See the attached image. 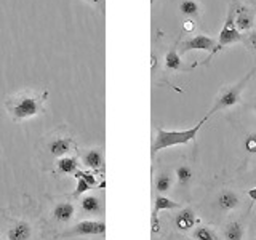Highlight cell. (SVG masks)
<instances>
[{
	"label": "cell",
	"instance_id": "26",
	"mask_svg": "<svg viewBox=\"0 0 256 240\" xmlns=\"http://www.w3.org/2000/svg\"><path fill=\"white\" fill-rule=\"evenodd\" d=\"M82 2L92 5L93 8H96V10H100V12L104 10V0H82Z\"/></svg>",
	"mask_w": 256,
	"mask_h": 240
},
{
	"label": "cell",
	"instance_id": "7",
	"mask_svg": "<svg viewBox=\"0 0 256 240\" xmlns=\"http://www.w3.org/2000/svg\"><path fill=\"white\" fill-rule=\"evenodd\" d=\"M106 234V222L102 220H84L74 226L64 229L54 238H72V237H101Z\"/></svg>",
	"mask_w": 256,
	"mask_h": 240
},
{
	"label": "cell",
	"instance_id": "22",
	"mask_svg": "<svg viewBox=\"0 0 256 240\" xmlns=\"http://www.w3.org/2000/svg\"><path fill=\"white\" fill-rule=\"evenodd\" d=\"M176 180L181 186H188L192 180V168L188 165H180L176 168Z\"/></svg>",
	"mask_w": 256,
	"mask_h": 240
},
{
	"label": "cell",
	"instance_id": "19",
	"mask_svg": "<svg viewBox=\"0 0 256 240\" xmlns=\"http://www.w3.org/2000/svg\"><path fill=\"white\" fill-rule=\"evenodd\" d=\"M180 12L184 16H198L202 8H200L197 0H182L180 4Z\"/></svg>",
	"mask_w": 256,
	"mask_h": 240
},
{
	"label": "cell",
	"instance_id": "18",
	"mask_svg": "<svg viewBox=\"0 0 256 240\" xmlns=\"http://www.w3.org/2000/svg\"><path fill=\"white\" fill-rule=\"evenodd\" d=\"M222 234H224V238H226V240H244L245 229L242 226V222L230 221V222L226 224V228H224Z\"/></svg>",
	"mask_w": 256,
	"mask_h": 240
},
{
	"label": "cell",
	"instance_id": "12",
	"mask_svg": "<svg viewBox=\"0 0 256 240\" xmlns=\"http://www.w3.org/2000/svg\"><path fill=\"white\" fill-rule=\"evenodd\" d=\"M82 162H84V165L88 168V170L101 172L102 168H104V156H102V150L98 149V148L86 149L85 152H82Z\"/></svg>",
	"mask_w": 256,
	"mask_h": 240
},
{
	"label": "cell",
	"instance_id": "27",
	"mask_svg": "<svg viewBox=\"0 0 256 240\" xmlns=\"http://www.w3.org/2000/svg\"><path fill=\"white\" fill-rule=\"evenodd\" d=\"M182 28H184V30L190 32V30H194V29H196V22L192 21V20H184V22H182Z\"/></svg>",
	"mask_w": 256,
	"mask_h": 240
},
{
	"label": "cell",
	"instance_id": "29",
	"mask_svg": "<svg viewBox=\"0 0 256 240\" xmlns=\"http://www.w3.org/2000/svg\"><path fill=\"white\" fill-rule=\"evenodd\" d=\"M253 110L256 112V96H254V100H253Z\"/></svg>",
	"mask_w": 256,
	"mask_h": 240
},
{
	"label": "cell",
	"instance_id": "16",
	"mask_svg": "<svg viewBox=\"0 0 256 240\" xmlns=\"http://www.w3.org/2000/svg\"><path fill=\"white\" fill-rule=\"evenodd\" d=\"M164 62H165V68L168 70H188L186 68L182 66L181 54L178 52V44H174L170 48V50L166 52L165 58H164Z\"/></svg>",
	"mask_w": 256,
	"mask_h": 240
},
{
	"label": "cell",
	"instance_id": "28",
	"mask_svg": "<svg viewBox=\"0 0 256 240\" xmlns=\"http://www.w3.org/2000/svg\"><path fill=\"white\" fill-rule=\"evenodd\" d=\"M246 194H248V197L253 200V202H256V188L254 189H250V190L246 192Z\"/></svg>",
	"mask_w": 256,
	"mask_h": 240
},
{
	"label": "cell",
	"instance_id": "24",
	"mask_svg": "<svg viewBox=\"0 0 256 240\" xmlns=\"http://www.w3.org/2000/svg\"><path fill=\"white\" fill-rule=\"evenodd\" d=\"M244 148L250 154H256V132L246 134V138L244 140Z\"/></svg>",
	"mask_w": 256,
	"mask_h": 240
},
{
	"label": "cell",
	"instance_id": "10",
	"mask_svg": "<svg viewBox=\"0 0 256 240\" xmlns=\"http://www.w3.org/2000/svg\"><path fill=\"white\" fill-rule=\"evenodd\" d=\"M78 157L77 156H64L54 162L53 174L54 176H68V174H76L78 172Z\"/></svg>",
	"mask_w": 256,
	"mask_h": 240
},
{
	"label": "cell",
	"instance_id": "3",
	"mask_svg": "<svg viewBox=\"0 0 256 240\" xmlns=\"http://www.w3.org/2000/svg\"><path fill=\"white\" fill-rule=\"evenodd\" d=\"M206 122V118L204 117L200 122H197L194 126L188 128V130H173V132H168L165 128H157V134L154 141H152V146H150V154L152 157H156L157 152L168 149V148H173V146H181V144H188L190 141L196 140L197 133L200 132L202 125Z\"/></svg>",
	"mask_w": 256,
	"mask_h": 240
},
{
	"label": "cell",
	"instance_id": "31",
	"mask_svg": "<svg viewBox=\"0 0 256 240\" xmlns=\"http://www.w3.org/2000/svg\"><path fill=\"white\" fill-rule=\"evenodd\" d=\"M0 240H2V237H0Z\"/></svg>",
	"mask_w": 256,
	"mask_h": 240
},
{
	"label": "cell",
	"instance_id": "30",
	"mask_svg": "<svg viewBox=\"0 0 256 240\" xmlns=\"http://www.w3.org/2000/svg\"><path fill=\"white\" fill-rule=\"evenodd\" d=\"M188 240H194V238H188Z\"/></svg>",
	"mask_w": 256,
	"mask_h": 240
},
{
	"label": "cell",
	"instance_id": "25",
	"mask_svg": "<svg viewBox=\"0 0 256 240\" xmlns=\"http://www.w3.org/2000/svg\"><path fill=\"white\" fill-rule=\"evenodd\" d=\"M246 45H248V48H250V50H253L256 53V30H252L250 34H248Z\"/></svg>",
	"mask_w": 256,
	"mask_h": 240
},
{
	"label": "cell",
	"instance_id": "15",
	"mask_svg": "<svg viewBox=\"0 0 256 240\" xmlns=\"http://www.w3.org/2000/svg\"><path fill=\"white\" fill-rule=\"evenodd\" d=\"M253 14L248 12V8L246 6H242V5H238L236 8V28L238 32H246V30H250L252 26H253Z\"/></svg>",
	"mask_w": 256,
	"mask_h": 240
},
{
	"label": "cell",
	"instance_id": "20",
	"mask_svg": "<svg viewBox=\"0 0 256 240\" xmlns=\"http://www.w3.org/2000/svg\"><path fill=\"white\" fill-rule=\"evenodd\" d=\"M172 184H173V180H172V174L170 173H160L157 178H156V189L158 194H165L172 189Z\"/></svg>",
	"mask_w": 256,
	"mask_h": 240
},
{
	"label": "cell",
	"instance_id": "6",
	"mask_svg": "<svg viewBox=\"0 0 256 240\" xmlns=\"http://www.w3.org/2000/svg\"><path fill=\"white\" fill-rule=\"evenodd\" d=\"M242 40V34L237 30L236 28V5L232 4L229 6V12H228V16H226V21H224V26L220 32V36H218V40H216V48H214V52L212 54H208V58L204 61V64H208L212 60H213V56L221 52L222 48H226L228 45L230 44H236V42H240Z\"/></svg>",
	"mask_w": 256,
	"mask_h": 240
},
{
	"label": "cell",
	"instance_id": "13",
	"mask_svg": "<svg viewBox=\"0 0 256 240\" xmlns=\"http://www.w3.org/2000/svg\"><path fill=\"white\" fill-rule=\"evenodd\" d=\"M240 204V198L236 194L234 190H229V189H224L221 194L216 197V206L220 208L221 212H232L236 210Z\"/></svg>",
	"mask_w": 256,
	"mask_h": 240
},
{
	"label": "cell",
	"instance_id": "23",
	"mask_svg": "<svg viewBox=\"0 0 256 240\" xmlns=\"http://www.w3.org/2000/svg\"><path fill=\"white\" fill-rule=\"evenodd\" d=\"M74 178L77 180V188L74 190V197H80V196H84L85 192H88L92 189V186L88 184L82 176H78V174H74Z\"/></svg>",
	"mask_w": 256,
	"mask_h": 240
},
{
	"label": "cell",
	"instance_id": "5",
	"mask_svg": "<svg viewBox=\"0 0 256 240\" xmlns=\"http://www.w3.org/2000/svg\"><path fill=\"white\" fill-rule=\"evenodd\" d=\"M74 148L76 142L64 126L58 128V130L50 134H46L42 144V150L48 157L54 160H58L64 156H69V152Z\"/></svg>",
	"mask_w": 256,
	"mask_h": 240
},
{
	"label": "cell",
	"instance_id": "11",
	"mask_svg": "<svg viewBox=\"0 0 256 240\" xmlns=\"http://www.w3.org/2000/svg\"><path fill=\"white\" fill-rule=\"evenodd\" d=\"M80 210H82L84 214H88V216L101 214L104 212L101 197L96 196V194H86V196H84L82 198H80Z\"/></svg>",
	"mask_w": 256,
	"mask_h": 240
},
{
	"label": "cell",
	"instance_id": "2",
	"mask_svg": "<svg viewBox=\"0 0 256 240\" xmlns=\"http://www.w3.org/2000/svg\"><path fill=\"white\" fill-rule=\"evenodd\" d=\"M48 100V92L21 90L10 94L5 100V109L13 122H24V120L37 117L45 112V102Z\"/></svg>",
	"mask_w": 256,
	"mask_h": 240
},
{
	"label": "cell",
	"instance_id": "4",
	"mask_svg": "<svg viewBox=\"0 0 256 240\" xmlns=\"http://www.w3.org/2000/svg\"><path fill=\"white\" fill-rule=\"evenodd\" d=\"M254 70H256V69L253 68L250 72H246L245 77L240 78L237 84H234L232 86L226 88V90H222L221 94L218 96V98H216V101H214V104L212 106V109L208 110V114L205 116V118L208 120L213 114H216L218 110L229 109V108H232V106H236V104H238L240 100H242V93H244V90H245V86L248 85V82H250V78L253 77Z\"/></svg>",
	"mask_w": 256,
	"mask_h": 240
},
{
	"label": "cell",
	"instance_id": "14",
	"mask_svg": "<svg viewBox=\"0 0 256 240\" xmlns=\"http://www.w3.org/2000/svg\"><path fill=\"white\" fill-rule=\"evenodd\" d=\"M197 218L190 208H181V212L174 216V226L182 232H188L196 226Z\"/></svg>",
	"mask_w": 256,
	"mask_h": 240
},
{
	"label": "cell",
	"instance_id": "9",
	"mask_svg": "<svg viewBox=\"0 0 256 240\" xmlns=\"http://www.w3.org/2000/svg\"><path fill=\"white\" fill-rule=\"evenodd\" d=\"M216 48V40L204 36V34H198L192 38H188L186 42L182 44V52H208V53H213Z\"/></svg>",
	"mask_w": 256,
	"mask_h": 240
},
{
	"label": "cell",
	"instance_id": "21",
	"mask_svg": "<svg viewBox=\"0 0 256 240\" xmlns=\"http://www.w3.org/2000/svg\"><path fill=\"white\" fill-rule=\"evenodd\" d=\"M192 237H194V240H220V237L216 236V232L206 226L196 228L194 232H192Z\"/></svg>",
	"mask_w": 256,
	"mask_h": 240
},
{
	"label": "cell",
	"instance_id": "8",
	"mask_svg": "<svg viewBox=\"0 0 256 240\" xmlns=\"http://www.w3.org/2000/svg\"><path fill=\"white\" fill-rule=\"evenodd\" d=\"M50 214L56 224H61V226L62 224H69L76 216V205L69 198H61L58 202H54Z\"/></svg>",
	"mask_w": 256,
	"mask_h": 240
},
{
	"label": "cell",
	"instance_id": "1",
	"mask_svg": "<svg viewBox=\"0 0 256 240\" xmlns=\"http://www.w3.org/2000/svg\"><path fill=\"white\" fill-rule=\"evenodd\" d=\"M32 210L22 214H10L0 208V237L2 240H48L45 234V221L34 213L37 206L30 202Z\"/></svg>",
	"mask_w": 256,
	"mask_h": 240
},
{
	"label": "cell",
	"instance_id": "17",
	"mask_svg": "<svg viewBox=\"0 0 256 240\" xmlns=\"http://www.w3.org/2000/svg\"><path fill=\"white\" fill-rule=\"evenodd\" d=\"M181 208V204L174 202V200L168 198L162 194L156 196V200H154V212H152V220H157V213L158 212H164V210H180Z\"/></svg>",
	"mask_w": 256,
	"mask_h": 240
}]
</instances>
